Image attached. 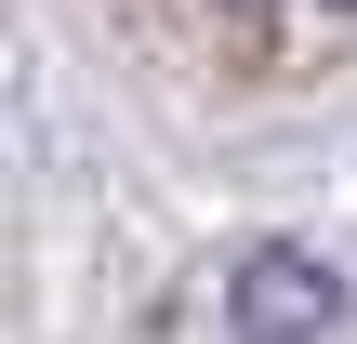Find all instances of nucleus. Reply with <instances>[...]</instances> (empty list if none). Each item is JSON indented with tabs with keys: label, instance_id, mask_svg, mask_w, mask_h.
Wrapping results in <instances>:
<instances>
[{
	"label": "nucleus",
	"instance_id": "1",
	"mask_svg": "<svg viewBox=\"0 0 357 344\" xmlns=\"http://www.w3.org/2000/svg\"><path fill=\"white\" fill-rule=\"evenodd\" d=\"M225 331L238 344H344V278H331L318 252L265 239V252H238V278H225Z\"/></svg>",
	"mask_w": 357,
	"mask_h": 344
},
{
	"label": "nucleus",
	"instance_id": "2",
	"mask_svg": "<svg viewBox=\"0 0 357 344\" xmlns=\"http://www.w3.org/2000/svg\"><path fill=\"white\" fill-rule=\"evenodd\" d=\"M344 13H357V0H344Z\"/></svg>",
	"mask_w": 357,
	"mask_h": 344
}]
</instances>
